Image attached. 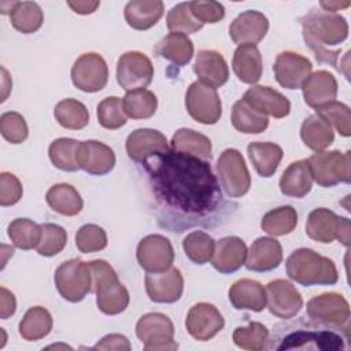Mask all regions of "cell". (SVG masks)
<instances>
[{"label":"cell","mask_w":351,"mask_h":351,"mask_svg":"<svg viewBox=\"0 0 351 351\" xmlns=\"http://www.w3.org/2000/svg\"><path fill=\"white\" fill-rule=\"evenodd\" d=\"M141 165L160 228L181 233L193 226H215L237 207L223 199L207 160L169 149Z\"/></svg>","instance_id":"1"},{"label":"cell","mask_w":351,"mask_h":351,"mask_svg":"<svg viewBox=\"0 0 351 351\" xmlns=\"http://www.w3.org/2000/svg\"><path fill=\"white\" fill-rule=\"evenodd\" d=\"M348 329H339L328 325H322L314 321H306L304 318L288 322H282L274 326L273 336L269 340L270 344L266 348L270 350H291V348H318V350H343L344 341L348 340Z\"/></svg>","instance_id":"2"},{"label":"cell","mask_w":351,"mask_h":351,"mask_svg":"<svg viewBox=\"0 0 351 351\" xmlns=\"http://www.w3.org/2000/svg\"><path fill=\"white\" fill-rule=\"evenodd\" d=\"M303 38L321 63H330L337 69L340 49L329 51L328 47L341 44L348 37V23L337 12L313 8L302 19Z\"/></svg>","instance_id":"3"},{"label":"cell","mask_w":351,"mask_h":351,"mask_svg":"<svg viewBox=\"0 0 351 351\" xmlns=\"http://www.w3.org/2000/svg\"><path fill=\"white\" fill-rule=\"evenodd\" d=\"M285 269L288 277L303 287L335 285L339 280L333 261L311 248L295 250L287 258Z\"/></svg>","instance_id":"4"},{"label":"cell","mask_w":351,"mask_h":351,"mask_svg":"<svg viewBox=\"0 0 351 351\" xmlns=\"http://www.w3.org/2000/svg\"><path fill=\"white\" fill-rule=\"evenodd\" d=\"M88 265L92 274V291L96 293L99 310L107 315H117L125 311L130 296L125 285L119 282L112 266L103 259L90 261Z\"/></svg>","instance_id":"5"},{"label":"cell","mask_w":351,"mask_h":351,"mask_svg":"<svg viewBox=\"0 0 351 351\" xmlns=\"http://www.w3.org/2000/svg\"><path fill=\"white\" fill-rule=\"evenodd\" d=\"M306 160L313 180L322 188H330L340 182L350 184L351 181L350 151H321Z\"/></svg>","instance_id":"6"},{"label":"cell","mask_w":351,"mask_h":351,"mask_svg":"<svg viewBox=\"0 0 351 351\" xmlns=\"http://www.w3.org/2000/svg\"><path fill=\"white\" fill-rule=\"evenodd\" d=\"M55 285L59 295L71 303L81 302L92 291V274L88 262L70 259L55 270Z\"/></svg>","instance_id":"7"},{"label":"cell","mask_w":351,"mask_h":351,"mask_svg":"<svg viewBox=\"0 0 351 351\" xmlns=\"http://www.w3.org/2000/svg\"><path fill=\"white\" fill-rule=\"evenodd\" d=\"M217 173L221 186L229 197L244 196L251 186V176L239 149H225L217 160Z\"/></svg>","instance_id":"8"},{"label":"cell","mask_w":351,"mask_h":351,"mask_svg":"<svg viewBox=\"0 0 351 351\" xmlns=\"http://www.w3.org/2000/svg\"><path fill=\"white\" fill-rule=\"evenodd\" d=\"M306 314L310 321L339 328H350V306L346 298L337 292H325L307 302Z\"/></svg>","instance_id":"9"},{"label":"cell","mask_w":351,"mask_h":351,"mask_svg":"<svg viewBox=\"0 0 351 351\" xmlns=\"http://www.w3.org/2000/svg\"><path fill=\"white\" fill-rule=\"evenodd\" d=\"M136 335L141 340L144 350H176L178 346L174 339V325L162 313H147L136 324Z\"/></svg>","instance_id":"10"},{"label":"cell","mask_w":351,"mask_h":351,"mask_svg":"<svg viewBox=\"0 0 351 351\" xmlns=\"http://www.w3.org/2000/svg\"><path fill=\"white\" fill-rule=\"evenodd\" d=\"M188 114L199 123L214 125L222 115V103L217 89L195 81L185 93Z\"/></svg>","instance_id":"11"},{"label":"cell","mask_w":351,"mask_h":351,"mask_svg":"<svg viewBox=\"0 0 351 351\" xmlns=\"http://www.w3.org/2000/svg\"><path fill=\"white\" fill-rule=\"evenodd\" d=\"M154 78L151 59L138 51H129L117 62V81L126 92L145 89Z\"/></svg>","instance_id":"12"},{"label":"cell","mask_w":351,"mask_h":351,"mask_svg":"<svg viewBox=\"0 0 351 351\" xmlns=\"http://www.w3.org/2000/svg\"><path fill=\"white\" fill-rule=\"evenodd\" d=\"M73 85L86 93L101 90L108 81V66L96 52L82 53L71 67Z\"/></svg>","instance_id":"13"},{"label":"cell","mask_w":351,"mask_h":351,"mask_svg":"<svg viewBox=\"0 0 351 351\" xmlns=\"http://www.w3.org/2000/svg\"><path fill=\"white\" fill-rule=\"evenodd\" d=\"M136 258L147 273H162L173 266L174 250L167 237L162 234H148L140 240Z\"/></svg>","instance_id":"14"},{"label":"cell","mask_w":351,"mask_h":351,"mask_svg":"<svg viewBox=\"0 0 351 351\" xmlns=\"http://www.w3.org/2000/svg\"><path fill=\"white\" fill-rule=\"evenodd\" d=\"M266 306L274 317L289 319L303 307V298L292 282L277 278L266 285Z\"/></svg>","instance_id":"15"},{"label":"cell","mask_w":351,"mask_h":351,"mask_svg":"<svg viewBox=\"0 0 351 351\" xmlns=\"http://www.w3.org/2000/svg\"><path fill=\"white\" fill-rule=\"evenodd\" d=\"M225 326V319L219 310L206 302L193 304L185 319V328L188 333L197 341L211 340Z\"/></svg>","instance_id":"16"},{"label":"cell","mask_w":351,"mask_h":351,"mask_svg":"<svg viewBox=\"0 0 351 351\" xmlns=\"http://www.w3.org/2000/svg\"><path fill=\"white\" fill-rule=\"evenodd\" d=\"M311 62L306 56L292 51L280 52L273 66L276 81L289 90L302 88L303 82L311 74Z\"/></svg>","instance_id":"17"},{"label":"cell","mask_w":351,"mask_h":351,"mask_svg":"<svg viewBox=\"0 0 351 351\" xmlns=\"http://www.w3.org/2000/svg\"><path fill=\"white\" fill-rule=\"evenodd\" d=\"M145 291L155 303H174L184 292V277L177 267H170L162 273H147Z\"/></svg>","instance_id":"18"},{"label":"cell","mask_w":351,"mask_h":351,"mask_svg":"<svg viewBox=\"0 0 351 351\" xmlns=\"http://www.w3.org/2000/svg\"><path fill=\"white\" fill-rule=\"evenodd\" d=\"M125 147L128 156L137 165H141L145 159L156 154L170 149L166 136L156 129L148 128L133 130L128 136Z\"/></svg>","instance_id":"19"},{"label":"cell","mask_w":351,"mask_h":351,"mask_svg":"<svg viewBox=\"0 0 351 351\" xmlns=\"http://www.w3.org/2000/svg\"><path fill=\"white\" fill-rule=\"evenodd\" d=\"M80 169L92 176H104L115 166V154L104 143L97 140L80 141L77 148Z\"/></svg>","instance_id":"20"},{"label":"cell","mask_w":351,"mask_h":351,"mask_svg":"<svg viewBox=\"0 0 351 351\" xmlns=\"http://www.w3.org/2000/svg\"><path fill=\"white\" fill-rule=\"evenodd\" d=\"M269 30V19L259 11L247 10L239 14L229 26V36L234 44L255 45L263 40Z\"/></svg>","instance_id":"21"},{"label":"cell","mask_w":351,"mask_h":351,"mask_svg":"<svg viewBox=\"0 0 351 351\" xmlns=\"http://www.w3.org/2000/svg\"><path fill=\"white\" fill-rule=\"evenodd\" d=\"M247 259V245L237 236H226L215 241L211 265L222 274L237 271Z\"/></svg>","instance_id":"22"},{"label":"cell","mask_w":351,"mask_h":351,"mask_svg":"<svg viewBox=\"0 0 351 351\" xmlns=\"http://www.w3.org/2000/svg\"><path fill=\"white\" fill-rule=\"evenodd\" d=\"M282 262V247L273 237H258L247 251L245 267L250 271L265 273L274 270Z\"/></svg>","instance_id":"23"},{"label":"cell","mask_w":351,"mask_h":351,"mask_svg":"<svg viewBox=\"0 0 351 351\" xmlns=\"http://www.w3.org/2000/svg\"><path fill=\"white\" fill-rule=\"evenodd\" d=\"M243 100L261 114L274 118H284L291 111V101L270 86L254 85L244 93Z\"/></svg>","instance_id":"24"},{"label":"cell","mask_w":351,"mask_h":351,"mask_svg":"<svg viewBox=\"0 0 351 351\" xmlns=\"http://www.w3.org/2000/svg\"><path fill=\"white\" fill-rule=\"evenodd\" d=\"M193 71L202 84L214 89L225 85L229 78V69L225 58L213 49H202L197 52Z\"/></svg>","instance_id":"25"},{"label":"cell","mask_w":351,"mask_h":351,"mask_svg":"<svg viewBox=\"0 0 351 351\" xmlns=\"http://www.w3.org/2000/svg\"><path fill=\"white\" fill-rule=\"evenodd\" d=\"M302 90L304 103L311 108H317L336 99L339 90L337 80L332 73L318 70L307 77L302 85Z\"/></svg>","instance_id":"26"},{"label":"cell","mask_w":351,"mask_h":351,"mask_svg":"<svg viewBox=\"0 0 351 351\" xmlns=\"http://www.w3.org/2000/svg\"><path fill=\"white\" fill-rule=\"evenodd\" d=\"M341 221L343 217L336 215L329 208H314L306 221V234L314 241L329 244L339 237Z\"/></svg>","instance_id":"27"},{"label":"cell","mask_w":351,"mask_h":351,"mask_svg":"<svg viewBox=\"0 0 351 351\" xmlns=\"http://www.w3.org/2000/svg\"><path fill=\"white\" fill-rule=\"evenodd\" d=\"M229 302L236 310L259 313L266 307V289L251 278H241L229 288Z\"/></svg>","instance_id":"28"},{"label":"cell","mask_w":351,"mask_h":351,"mask_svg":"<svg viewBox=\"0 0 351 351\" xmlns=\"http://www.w3.org/2000/svg\"><path fill=\"white\" fill-rule=\"evenodd\" d=\"M165 12L160 0H133L125 5V21L134 30H148L155 26Z\"/></svg>","instance_id":"29"},{"label":"cell","mask_w":351,"mask_h":351,"mask_svg":"<svg viewBox=\"0 0 351 351\" xmlns=\"http://www.w3.org/2000/svg\"><path fill=\"white\" fill-rule=\"evenodd\" d=\"M232 67L236 77L241 82L250 85L256 84L261 80L263 71L262 55L258 47L251 44L237 47L233 55Z\"/></svg>","instance_id":"30"},{"label":"cell","mask_w":351,"mask_h":351,"mask_svg":"<svg viewBox=\"0 0 351 351\" xmlns=\"http://www.w3.org/2000/svg\"><path fill=\"white\" fill-rule=\"evenodd\" d=\"M313 188V177L307 160L292 162L281 174L280 191L288 197L302 199Z\"/></svg>","instance_id":"31"},{"label":"cell","mask_w":351,"mask_h":351,"mask_svg":"<svg viewBox=\"0 0 351 351\" xmlns=\"http://www.w3.org/2000/svg\"><path fill=\"white\" fill-rule=\"evenodd\" d=\"M248 158L261 177L269 178L271 177L281 159H282V148L270 141H252L247 147Z\"/></svg>","instance_id":"32"},{"label":"cell","mask_w":351,"mask_h":351,"mask_svg":"<svg viewBox=\"0 0 351 351\" xmlns=\"http://www.w3.org/2000/svg\"><path fill=\"white\" fill-rule=\"evenodd\" d=\"M170 149L193 155L207 162L213 159V154H211L213 145L210 138L193 129H186V128L178 129L171 137Z\"/></svg>","instance_id":"33"},{"label":"cell","mask_w":351,"mask_h":351,"mask_svg":"<svg viewBox=\"0 0 351 351\" xmlns=\"http://www.w3.org/2000/svg\"><path fill=\"white\" fill-rule=\"evenodd\" d=\"M155 53L173 64L182 67L188 64L193 56V43L182 33H169L156 45Z\"/></svg>","instance_id":"34"},{"label":"cell","mask_w":351,"mask_h":351,"mask_svg":"<svg viewBox=\"0 0 351 351\" xmlns=\"http://www.w3.org/2000/svg\"><path fill=\"white\" fill-rule=\"evenodd\" d=\"M45 200L53 211L66 217H74L80 214L84 207V200L78 191L66 182L52 185L47 191Z\"/></svg>","instance_id":"35"},{"label":"cell","mask_w":351,"mask_h":351,"mask_svg":"<svg viewBox=\"0 0 351 351\" xmlns=\"http://www.w3.org/2000/svg\"><path fill=\"white\" fill-rule=\"evenodd\" d=\"M300 137L304 145L315 152H321L328 148L333 140V128L319 115H308L300 128Z\"/></svg>","instance_id":"36"},{"label":"cell","mask_w":351,"mask_h":351,"mask_svg":"<svg viewBox=\"0 0 351 351\" xmlns=\"http://www.w3.org/2000/svg\"><path fill=\"white\" fill-rule=\"evenodd\" d=\"M230 119L233 128L244 134H258L265 132L269 126L267 115L261 114L243 99L233 104Z\"/></svg>","instance_id":"37"},{"label":"cell","mask_w":351,"mask_h":351,"mask_svg":"<svg viewBox=\"0 0 351 351\" xmlns=\"http://www.w3.org/2000/svg\"><path fill=\"white\" fill-rule=\"evenodd\" d=\"M53 321L49 311L41 306L30 307L19 322L18 330L26 341H37L49 335Z\"/></svg>","instance_id":"38"},{"label":"cell","mask_w":351,"mask_h":351,"mask_svg":"<svg viewBox=\"0 0 351 351\" xmlns=\"http://www.w3.org/2000/svg\"><path fill=\"white\" fill-rule=\"evenodd\" d=\"M122 106L126 117L132 119H148L156 112L158 99L148 89H136L125 93Z\"/></svg>","instance_id":"39"},{"label":"cell","mask_w":351,"mask_h":351,"mask_svg":"<svg viewBox=\"0 0 351 351\" xmlns=\"http://www.w3.org/2000/svg\"><path fill=\"white\" fill-rule=\"evenodd\" d=\"M298 225V214L292 206H281L266 213L261 228L270 236H285L293 232Z\"/></svg>","instance_id":"40"},{"label":"cell","mask_w":351,"mask_h":351,"mask_svg":"<svg viewBox=\"0 0 351 351\" xmlns=\"http://www.w3.org/2000/svg\"><path fill=\"white\" fill-rule=\"evenodd\" d=\"M10 19L15 30L23 34H30L41 27L44 12L34 1H18L10 14Z\"/></svg>","instance_id":"41"},{"label":"cell","mask_w":351,"mask_h":351,"mask_svg":"<svg viewBox=\"0 0 351 351\" xmlns=\"http://www.w3.org/2000/svg\"><path fill=\"white\" fill-rule=\"evenodd\" d=\"M53 115L62 128L70 130L84 129L89 123V112L86 107L75 99L60 100L55 106Z\"/></svg>","instance_id":"42"},{"label":"cell","mask_w":351,"mask_h":351,"mask_svg":"<svg viewBox=\"0 0 351 351\" xmlns=\"http://www.w3.org/2000/svg\"><path fill=\"white\" fill-rule=\"evenodd\" d=\"M182 248L191 262L204 265L213 258L215 241L208 233L203 230H193L184 237Z\"/></svg>","instance_id":"43"},{"label":"cell","mask_w":351,"mask_h":351,"mask_svg":"<svg viewBox=\"0 0 351 351\" xmlns=\"http://www.w3.org/2000/svg\"><path fill=\"white\" fill-rule=\"evenodd\" d=\"M78 144L80 141L67 137L53 140L48 148L52 165L63 171H77L80 169L77 162Z\"/></svg>","instance_id":"44"},{"label":"cell","mask_w":351,"mask_h":351,"mask_svg":"<svg viewBox=\"0 0 351 351\" xmlns=\"http://www.w3.org/2000/svg\"><path fill=\"white\" fill-rule=\"evenodd\" d=\"M7 234L15 247L21 250H33L40 241L41 225L29 218H16L8 225Z\"/></svg>","instance_id":"45"},{"label":"cell","mask_w":351,"mask_h":351,"mask_svg":"<svg viewBox=\"0 0 351 351\" xmlns=\"http://www.w3.org/2000/svg\"><path fill=\"white\" fill-rule=\"evenodd\" d=\"M233 343L243 350L261 351L269 341V330L261 322H250L247 326H239L233 332Z\"/></svg>","instance_id":"46"},{"label":"cell","mask_w":351,"mask_h":351,"mask_svg":"<svg viewBox=\"0 0 351 351\" xmlns=\"http://www.w3.org/2000/svg\"><path fill=\"white\" fill-rule=\"evenodd\" d=\"M167 29L171 33H182V34H192L199 32L203 27V23L199 22L192 11L189 1L186 3H178L176 4L166 16Z\"/></svg>","instance_id":"47"},{"label":"cell","mask_w":351,"mask_h":351,"mask_svg":"<svg viewBox=\"0 0 351 351\" xmlns=\"http://www.w3.org/2000/svg\"><path fill=\"white\" fill-rule=\"evenodd\" d=\"M317 115L322 117L340 136L348 137L351 134V117L350 107L341 101H329L315 108Z\"/></svg>","instance_id":"48"},{"label":"cell","mask_w":351,"mask_h":351,"mask_svg":"<svg viewBox=\"0 0 351 351\" xmlns=\"http://www.w3.org/2000/svg\"><path fill=\"white\" fill-rule=\"evenodd\" d=\"M96 115L100 126L108 130H117L122 128L128 119L122 106V99L117 96H110L103 99L97 104Z\"/></svg>","instance_id":"49"},{"label":"cell","mask_w":351,"mask_h":351,"mask_svg":"<svg viewBox=\"0 0 351 351\" xmlns=\"http://www.w3.org/2000/svg\"><path fill=\"white\" fill-rule=\"evenodd\" d=\"M67 233L56 223H43L41 237L36 247L37 254L43 256H55L66 247Z\"/></svg>","instance_id":"50"},{"label":"cell","mask_w":351,"mask_h":351,"mask_svg":"<svg viewBox=\"0 0 351 351\" xmlns=\"http://www.w3.org/2000/svg\"><path fill=\"white\" fill-rule=\"evenodd\" d=\"M75 245L84 254L101 251L107 247V234L99 225L86 223L78 229L75 234Z\"/></svg>","instance_id":"51"},{"label":"cell","mask_w":351,"mask_h":351,"mask_svg":"<svg viewBox=\"0 0 351 351\" xmlns=\"http://www.w3.org/2000/svg\"><path fill=\"white\" fill-rule=\"evenodd\" d=\"M0 133L11 144H21L29 136L25 118L15 111H8L0 117Z\"/></svg>","instance_id":"52"},{"label":"cell","mask_w":351,"mask_h":351,"mask_svg":"<svg viewBox=\"0 0 351 351\" xmlns=\"http://www.w3.org/2000/svg\"><path fill=\"white\" fill-rule=\"evenodd\" d=\"M23 193L21 181L12 173L3 171L0 174V206L8 207L16 204Z\"/></svg>","instance_id":"53"},{"label":"cell","mask_w":351,"mask_h":351,"mask_svg":"<svg viewBox=\"0 0 351 351\" xmlns=\"http://www.w3.org/2000/svg\"><path fill=\"white\" fill-rule=\"evenodd\" d=\"M193 16L204 23H217L225 16V7L218 1H189Z\"/></svg>","instance_id":"54"},{"label":"cell","mask_w":351,"mask_h":351,"mask_svg":"<svg viewBox=\"0 0 351 351\" xmlns=\"http://www.w3.org/2000/svg\"><path fill=\"white\" fill-rule=\"evenodd\" d=\"M93 350H123L129 351L132 350L130 341L128 340L126 336L119 335V333H111L104 336L96 346L92 347Z\"/></svg>","instance_id":"55"},{"label":"cell","mask_w":351,"mask_h":351,"mask_svg":"<svg viewBox=\"0 0 351 351\" xmlns=\"http://www.w3.org/2000/svg\"><path fill=\"white\" fill-rule=\"evenodd\" d=\"M16 310V300L11 291L5 287L0 288V317L1 319H7L14 315Z\"/></svg>","instance_id":"56"},{"label":"cell","mask_w":351,"mask_h":351,"mask_svg":"<svg viewBox=\"0 0 351 351\" xmlns=\"http://www.w3.org/2000/svg\"><path fill=\"white\" fill-rule=\"evenodd\" d=\"M67 4L75 14L88 15L99 8L100 1H69Z\"/></svg>","instance_id":"57"},{"label":"cell","mask_w":351,"mask_h":351,"mask_svg":"<svg viewBox=\"0 0 351 351\" xmlns=\"http://www.w3.org/2000/svg\"><path fill=\"white\" fill-rule=\"evenodd\" d=\"M337 240H339L343 245L350 247V219H348V218H344V217H343Z\"/></svg>","instance_id":"58"},{"label":"cell","mask_w":351,"mask_h":351,"mask_svg":"<svg viewBox=\"0 0 351 351\" xmlns=\"http://www.w3.org/2000/svg\"><path fill=\"white\" fill-rule=\"evenodd\" d=\"M351 4V1H319V7L324 11L329 12H336L343 8H347Z\"/></svg>","instance_id":"59"},{"label":"cell","mask_w":351,"mask_h":351,"mask_svg":"<svg viewBox=\"0 0 351 351\" xmlns=\"http://www.w3.org/2000/svg\"><path fill=\"white\" fill-rule=\"evenodd\" d=\"M1 84H3V97H1V101H4L8 96V92L11 90V86H12V81L11 78L8 77V73L4 67H1Z\"/></svg>","instance_id":"60"},{"label":"cell","mask_w":351,"mask_h":351,"mask_svg":"<svg viewBox=\"0 0 351 351\" xmlns=\"http://www.w3.org/2000/svg\"><path fill=\"white\" fill-rule=\"evenodd\" d=\"M18 1H1L0 3V11L1 14H11V11L15 8Z\"/></svg>","instance_id":"61"}]
</instances>
